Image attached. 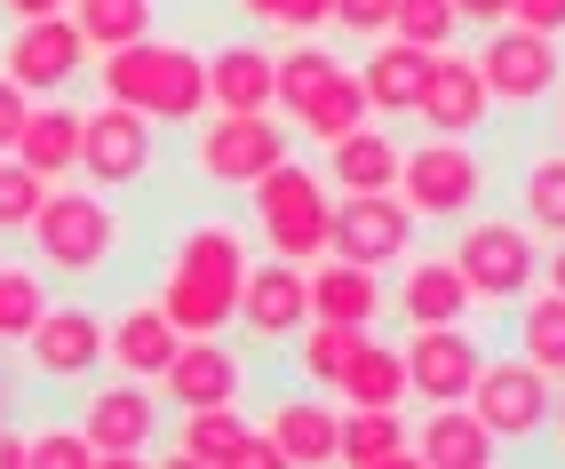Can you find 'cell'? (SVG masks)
<instances>
[{
    "label": "cell",
    "mask_w": 565,
    "mask_h": 469,
    "mask_svg": "<svg viewBox=\"0 0 565 469\" xmlns=\"http://www.w3.org/2000/svg\"><path fill=\"white\" fill-rule=\"evenodd\" d=\"M518 215L550 231V239H565V151H534L518 175Z\"/></svg>",
    "instance_id": "e575fe53"
},
{
    "label": "cell",
    "mask_w": 565,
    "mask_h": 469,
    "mask_svg": "<svg viewBox=\"0 0 565 469\" xmlns=\"http://www.w3.org/2000/svg\"><path fill=\"white\" fill-rule=\"evenodd\" d=\"M414 231H423V215H414L398 191H343L327 215V255L343 263H366V270H391L414 255Z\"/></svg>",
    "instance_id": "9c48e42d"
},
{
    "label": "cell",
    "mask_w": 565,
    "mask_h": 469,
    "mask_svg": "<svg viewBox=\"0 0 565 469\" xmlns=\"http://www.w3.org/2000/svg\"><path fill=\"white\" fill-rule=\"evenodd\" d=\"M486 72L478 56H455V49H438L430 56V81H423V104H414V120H423L430 136H478L486 128Z\"/></svg>",
    "instance_id": "ffe728a7"
},
{
    "label": "cell",
    "mask_w": 565,
    "mask_h": 469,
    "mask_svg": "<svg viewBox=\"0 0 565 469\" xmlns=\"http://www.w3.org/2000/svg\"><path fill=\"white\" fill-rule=\"evenodd\" d=\"M120 239H128V223L111 207V191H96V183L88 191L49 183L41 215H32V255H41V270H56V279H104Z\"/></svg>",
    "instance_id": "3957f363"
},
{
    "label": "cell",
    "mask_w": 565,
    "mask_h": 469,
    "mask_svg": "<svg viewBox=\"0 0 565 469\" xmlns=\"http://www.w3.org/2000/svg\"><path fill=\"white\" fill-rule=\"evenodd\" d=\"M239 9L255 17V24H271V32H319V24H334V0H239Z\"/></svg>",
    "instance_id": "60d3db41"
},
{
    "label": "cell",
    "mask_w": 565,
    "mask_h": 469,
    "mask_svg": "<svg viewBox=\"0 0 565 469\" xmlns=\"http://www.w3.org/2000/svg\"><path fill=\"white\" fill-rule=\"evenodd\" d=\"M334 390H343L351 406H406L414 398V390H406V350L359 334L351 359H343V374H334Z\"/></svg>",
    "instance_id": "f1b7e54d"
},
{
    "label": "cell",
    "mask_w": 565,
    "mask_h": 469,
    "mask_svg": "<svg viewBox=\"0 0 565 469\" xmlns=\"http://www.w3.org/2000/svg\"><path fill=\"white\" fill-rule=\"evenodd\" d=\"M414 461H423V469H486V461H502V438L470 414V398H455V406L423 414V429H414Z\"/></svg>",
    "instance_id": "603a6c76"
},
{
    "label": "cell",
    "mask_w": 565,
    "mask_h": 469,
    "mask_svg": "<svg viewBox=\"0 0 565 469\" xmlns=\"http://www.w3.org/2000/svg\"><path fill=\"white\" fill-rule=\"evenodd\" d=\"M351 342H359V327L303 319V334H295V374L319 382V390H334V374H343V359H351Z\"/></svg>",
    "instance_id": "8d00e7d4"
},
{
    "label": "cell",
    "mask_w": 565,
    "mask_h": 469,
    "mask_svg": "<svg viewBox=\"0 0 565 469\" xmlns=\"http://www.w3.org/2000/svg\"><path fill=\"white\" fill-rule=\"evenodd\" d=\"M81 120H88V111L72 104V96H32L24 128H17V160H24V168H41L49 183L81 175Z\"/></svg>",
    "instance_id": "7402d4cb"
},
{
    "label": "cell",
    "mask_w": 565,
    "mask_h": 469,
    "mask_svg": "<svg viewBox=\"0 0 565 469\" xmlns=\"http://www.w3.org/2000/svg\"><path fill=\"white\" fill-rule=\"evenodd\" d=\"M64 17L81 24V41L104 56V49H128V41H143V32H152V17H160V0H72Z\"/></svg>",
    "instance_id": "d6a6232c"
},
{
    "label": "cell",
    "mask_w": 565,
    "mask_h": 469,
    "mask_svg": "<svg viewBox=\"0 0 565 469\" xmlns=\"http://www.w3.org/2000/svg\"><path fill=\"white\" fill-rule=\"evenodd\" d=\"M247 200H255V231H263V247H271V255H287V263L327 255V215H334V200H327V175H319V168H303V160L287 151L271 175L247 183Z\"/></svg>",
    "instance_id": "5b68a950"
},
{
    "label": "cell",
    "mask_w": 565,
    "mask_h": 469,
    "mask_svg": "<svg viewBox=\"0 0 565 469\" xmlns=\"http://www.w3.org/2000/svg\"><path fill=\"white\" fill-rule=\"evenodd\" d=\"M391 310V295H383V270H366V263H319L311 270V319H334V327H374Z\"/></svg>",
    "instance_id": "cb8c5ba5"
},
{
    "label": "cell",
    "mask_w": 565,
    "mask_h": 469,
    "mask_svg": "<svg viewBox=\"0 0 565 469\" xmlns=\"http://www.w3.org/2000/svg\"><path fill=\"white\" fill-rule=\"evenodd\" d=\"M263 438H271L279 461H295V469H327L334 438H343V414H334L327 398H279L271 414H263Z\"/></svg>",
    "instance_id": "d4e9b609"
},
{
    "label": "cell",
    "mask_w": 565,
    "mask_h": 469,
    "mask_svg": "<svg viewBox=\"0 0 565 469\" xmlns=\"http://www.w3.org/2000/svg\"><path fill=\"white\" fill-rule=\"evenodd\" d=\"M430 56H438V49H414V41H391V32H383V49H366V64H359L366 104L391 111V120H414L423 81H430Z\"/></svg>",
    "instance_id": "484cf974"
},
{
    "label": "cell",
    "mask_w": 565,
    "mask_h": 469,
    "mask_svg": "<svg viewBox=\"0 0 565 469\" xmlns=\"http://www.w3.org/2000/svg\"><path fill=\"white\" fill-rule=\"evenodd\" d=\"M160 382H136V374H120V382H96L88 398H81V429H88V446H96V461H143L160 446Z\"/></svg>",
    "instance_id": "4fadbf2b"
},
{
    "label": "cell",
    "mask_w": 565,
    "mask_h": 469,
    "mask_svg": "<svg viewBox=\"0 0 565 469\" xmlns=\"http://www.w3.org/2000/svg\"><path fill=\"white\" fill-rule=\"evenodd\" d=\"M247 239L232 223H192L175 239V263L160 279V310L183 334H232L239 319V287H247Z\"/></svg>",
    "instance_id": "6da1fadb"
},
{
    "label": "cell",
    "mask_w": 565,
    "mask_h": 469,
    "mask_svg": "<svg viewBox=\"0 0 565 469\" xmlns=\"http://www.w3.org/2000/svg\"><path fill=\"white\" fill-rule=\"evenodd\" d=\"M24 359H32V382L81 390V382L104 366V319H96L88 302H49L41 327L24 334Z\"/></svg>",
    "instance_id": "9a60e30c"
},
{
    "label": "cell",
    "mask_w": 565,
    "mask_h": 469,
    "mask_svg": "<svg viewBox=\"0 0 565 469\" xmlns=\"http://www.w3.org/2000/svg\"><path fill=\"white\" fill-rule=\"evenodd\" d=\"M207 111H271V49L223 41L207 56Z\"/></svg>",
    "instance_id": "83f0119b"
},
{
    "label": "cell",
    "mask_w": 565,
    "mask_h": 469,
    "mask_svg": "<svg viewBox=\"0 0 565 469\" xmlns=\"http://www.w3.org/2000/svg\"><path fill=\"white\" fill-rule=\"evenodd\" d=\"M41 200H49V175H41V168H24L17 151H0V231H32Z\"/></svg>",
    "instance_id": "f35d334b"
},
{
    "label": "cell",
    "mask_w": 565,
    "mask_h": 469,
    "mask_svg": "<svg viewBox=\"0 0 565 469\" xmlns=\"http://www.w3.org/2000/svg\"><path fill=\"white\" fill-rule=\"evenodd\" d=\"M334 49H287V56H271V111H287V120H303L311 111V96L334 81Z\"/></svg>",
    "instance_id": "836d02e7"
},
{
    "label": "cell",
    "mask_w": 565,
    "mask_h": 469,
    "mask_svg": "<svg viewBox=\"0 0 565 469\" xmlns=\"http://www.w3.org/2000/svg\"><path fill=\"white\" fill-rule=\"evenodd\" d=\"M175 342H183V327L168 319L160 295H152V302H128L120 319L104 327V359L120 366V374H136V382H160L168 359H175Z\"/></svg>",
    "instance_id": "44dd1931"
},
{
    "label": "cell",
    "mask_w": 565,
    "mask_h": 469,
    "mask_svg": "<svg viewBox=\"0 0 565 469\" xmlns=\"http://www.w3.org/2000/svg\"><path fill=\"white\" fill-rule=\"evenodd\" d=\"M303 319H311V270L287 263V255L255 263L247 287H239V319H232V327H239L247 342H263V350H279V342L303 334Z\"/></svg>",
    "instance_id": "2e32d148"
},
{
    "label": "cell",
    "mask_w": 565,
    "mask_h": 469,
    "mask_svg": "<svg viewBox=\"0 0 565 469\" xmlns=\"http://www.w3.org/2000/svg\"><path fill=\"white\" fill-rule=\"evenodd\" d=\"M406 390L423 406H455V398H470V382H478V366H486V342L455 319V327H414L406 342Z\"/></svg>",
    "instance_id": "e0dca14e"
},
{
    "label": "cell",
    "mask_w": 565,
    "mask_h": 469,
    "mask_svg": "<svg viewBox=\"0 0 565 469\" xmlns=\"http://www.w3.org/2000/svg\"><path fill=\"white\" fill-rule=\"evenodd\" d=\"M160 390H168L175 414L183 406H232V398H247V359L223 334H183L168 374H160Z\"/></svg>",
    "instance_id": "ac0fdd59"
},
{
    "label": "cell",
    "mask_w": 565,
    "mask_h": 469,
    "mask_svg": "<svg viewBox=\"0 0 565 469\" xmlns=\"http://www.w3.org/2000/svg\"><path fill=\"white\" fill-rule=\"evenodd\" d=\"M398 160H406V151L374 128V120L351 128L343 143H327V175L343 183V191H398Z\"/></svg>",
    "instance_id": "f546056e"
},
{
    "label": "cell",
    "mask_w": 565,
    "mask_h": 469,
    "mask_svg": "<svg viewBox=\"0 0 565 469\" xmlns=\"http://www.w3.org/2000/svg\"><path fill=\"white\" fill-rule=\"evenodd\" d=\"M455 263L486 310H510L518 295L542 287V239L525 215H462V239H455Z\"/></svg>",
    "instance_id": "277c9868"
},
{
    "label": "cell",
    "mask_w": 565,
    "mask_h": 469,
    "mask_svg": "<svg viewBox=\"0 0 565 469\" xmlns=\"http://www.w3.org/2000/svg\"><path fill=\"white\" fill-rule=\"evenodd\" d=\"M152 160H160V136L152 120H143L136 104H96L88 120H81V175L96 191H136V183H152Z\"/></svg>",
    "instance_id": "8fae6325"
},
{
    "label": "cell",
    "mask_w": 565,
    "mask_h": 469,
    "mask_svg": "<svg viewBox=\"0 0 565 469\" xmlns=\"http://www.w3.org/2000/svg\"><path fill=\"white\" fill-rule=\"evenodd\" d=\"M510 24H525V32H550V41H565V0H510Z\"/></svg>",
    "instance_id": "7bdbcfd3"
},
{
    "label": "cell",
    "mask_w": 565,
    "mask_h": 469,
    "mask_svg": "<svg viewBox=\"0 0 565 469\" xmlns=\"http://www.w3.org/2000/svg\"><path fill=\"white\" fill-rule=\"evenodd\" d=\"M550 287H557V295H565V239H557V247H550Z\"/></svg>",
    "instance_id": "7dc6e473"
},
{
    "label": "cell",
    "mask_w": 565,
    "mask_h": 469,
    "mask_svg": "<svg viewBox=\"0 0 565 469\" xmlns=\"http://www.w3.org/2000/svg\"><path fill=\"white\" fill-rule=\"evenodd\" d=\"M49 279L32 263H0V342H24L32 327H41V310H49Z\"/></svg>",
    "instance_id": "d590c367"
},
{
    "label": "cell",
    "mask_w": 565,
    "mask_h": 469,
    "mask_svg": "<svg viewBox=\"0 0 565 469\" xmlns=\"http://www.w3.org/2000/svg\"><path fill=\"white\" fill-rule=\"evenodd\" d=\"M24 111H32V96L0 72V151H17V128H24Z\"/></svg>",
    "instance_id": "ee69618b"
},
{
    "label": "cell",
    "mask_w": 565,
    "mask_h": 469,
    "mask_svg": "<svg viewBox=\"0 0 565 469\" xmlns=\"http://www.w3.org/2000/svg\"><path fill=\"white\" fill-rule=\"evenodd\" d=\"M550 398H557V382L534 359H518V350H486V366L470 382V414L502 438V454L550 438Z\"/></svg>",
    "instance_id": "8992f818"
},
{
    "label": "cell",
    "mask_w": 565,
    "mask_h": 469,
    "mask_svg": "<svg viewBox=\"0 0 565 469\" xmlns=\"http://www.w3.org/2000/svg\"><path fill=\"white\" fill-rule=\"evenodd\" d=\"M391 9H398V0H334V24H343L351 41H383V32H391Z\"/></svg>",
    "instance_id": "b9f144b4"
},
{
    "label": "cell",
    "mask_w": 565,
    "mask_h": 469,
    "mask_svg": "<svg viewBox=\"0 0 565 469\" xmlns=\"http://www.w3.org/2000/svg\"><path fill=\"white\" fill-rule=\"evenodd\" d=\"M550 429H557V446H565V382H557V398H550Z\"/></svg>",
    "instance_id": "c3c4849f"
},
{
    "label": "cell",
    "mask_w": 565,
    "mask_h": 469,
    "mask_svg": "<svg viewBox=\"0 0 565 469\" xmlns=\"http://www.w3.org/2000/svg\"><path fill=\"white\" fill-rule=\"evenodd\" d=\"M391 310L406 327H455V319L478 310V295H470L455 255H406L398 263V287H391Z\"/></svg>",
    "instance_id": "d6986e66"
},
{
    "label": "cell",
    "mask_w": 565,
    "mask_h": 469,
    "mask_svg": "<svg viewBox=\"0 0 565 469\" xmlns=\"http://www.w3.org/2000/svg\"><path fill=\"white\" fill-rule=\"evenodd\" d=\"M334 461L351 469H414V429L398 406H351L343 438H334Z\"/></svg>",
    "instance_id": "4316f807"
},
{
    "label": "cell",
    "mask_w": 565,
    "mask_h": 469,
    "mask_svg": "<svg viewBox=\"0 0 565 469\" xmlns=\"http://www.w3.org/2000/svg\"><path fill=\"white\" fill-rule=\"evenodd\" d=\"M557 136H565V81H557Z\"/></svg>",
    "instance_id": "f907efd6"
},
{
    "label": "cell",
    "mask_w": 565,
    "mask_h": 469,
    "mask_svg": "<svg viewBox=\"0 0 565 469\" xmlns=\"http://www.w3.org/2000/svg\"><path fill=\"white\" fill-rule=\"evenodd\" d=\"M9 406H17V382H9V374H0V422H9Z\"/></svg>",
    "instance_id": "681fc988"
},
{
    "label": "cell",
    "mask_w": 565,
    "mask_h": 469,
    "mask_svg": "<svg viewBox=\"0 0 565 469\" xmlns=\"http://www.w3.org/2000/svg\"><path fill=\"white\" fill-rule=\"evenodd\" d=\"M9 17H56V9H72V0H0Z\"/></svg>",
    "instance_id": "bcb514c9"
},
{
    "label": "cell",
    "mask_w": 565,
    "mask_h": 469,
    "mask_svg": "<svg viewBox=\"0 0 565 469\" xmlns=\"http://www.w3.org/2000/svg\"><path fill=\"white\" fill-rule=\"evenodd\" d=\"M478 72H486V96L525 111V104H542L557 81H565V56L550 32H525V24H494L486 32V49H478Z\"/></svg>",
    "instance_id": "5bb4252c"
},
{
    "label": "cell",
    "mask_w": 565,
    "mask_h": 469,
    "mask_svg": "<svg viewBox=\"0 0 565 469\" xmlns=\"http://www.w3.org/2000/svg\"><path fill=\"white\" fill-rule=\"evenodd\" d=\"M518 359H534L550 382H565V295L542 287V295H518Z\"/></svg>",
    "instance_id": "4dcf8cb0"
},
{
    "label": "cell",
    "mask_w": 565,
    "mask_h": 469,
    "mask_svg": "<svg viewBox=\"0 0 565 469\" xmlns=\"http://www.w3.org/2000/svg\"><path fill=\"white\" fill-rule=\"evenodd\" d=\"M455 17L478 24V32H494V24H510V0H455Z\"/></svg>",
    "instance_id": "f6af8a7d"
},
{
    "label": "cell",
    "mask_w": 565,
    "mask_h": 469,
    "mask_svg": "<svg viewBox=\"0 0 565 469\" xmlns=\"http://www.w3.org/2000/svg\"><path fill=\"white\" fill-rule=\"evenodd\" d=\"M168 454H175L183 469H287L279 446L263 438V422L239 414V398H232V406H183Z\"/></svg>",
    "instance_id": "7c38bea8"
},
{
    "label": "cell",
    "mask_w": 565,
    "mask_h": 469,
    "mask_svg": "<svg viewBox=\"0 0 565 469\" xmlns=\"http://www.w3.org/2000/svg\"><path fill=\"white\" fill-rule=\"evenodd\" d=\"M88 64H96V49L81 41V24H72L64 9L56 17H17L9 49H0V72H9L24 96H72Z\"/></svg>",
    "instance_id": "30bf717a"
},
{
    "label": "cell",
    "mask_w": 565,
    "mask_h": 469,
    "mask_svg": "<svg viewBox=\"0 0 565 469\" xmlns=\"http://www.w3.org/2000/svg\"><path fill=\"white\" fill-rule=\"evenodd\" d=\"M398 200L423 223H462L486 200V160L470 151V136H423L398 160Z\"/></svg>",
    "instance_id": "52a82bcc"
},
{
    "label": "cell",
    "mask_w": 565,
    "mask_h": 469,
    "mask_svg": "<svg viewBox=\"0 0 565 469\" xmlns=\"http://www.w3.org/2000/svg\"><path fill=\"white\" fill-rule=\"evenodd\" d=\"M366 120H374L366 81H359V72H334V81L311 96V111L295 120V136H311V143L327 151V143H343V136H351V128H366Z\"/></svg>",
    "instance_id": "1f68e13d"
},
{
    "label": "cell",
    "mask_w": 565,
    "mask_h": 469,
    "mask_svg": "<svg viewBox=\"0 0 565 469\" xmlns=\"http://www.w3.org/2000/svg\"><path fill=\"white\" fill-rule=\"evenodd\" d=\"M104 72V96L111 104H136L152 128H192L207 120V56L183 49V41H128V49H104L96 56Z\"/></svg>",
    "instance_id": "7a4b0ae2"
},
{
    "label": "cell",
    "mask_w": 565,
    "mask_h": 469,
    "mask_svg": "<svg viewBox=\"0 0 565 469\" xmlns=\"http://www.w3.org/2000/svg\"><path fill=\"white\" fill-rule=\"evenodd\" d=\"M287 151H295L287 120H271V111H215V120L200 128V143H192V168L215 191H247L255 175H271Z\"/></svg>",
    "instance_id": "ba28073f"
},
{
    "label": "cell",
    "mask_w": 565,
    "mask_h": 469,
    "mask_svg": "<svg viewBox=\"0 0 565 469\" xmlns=\"http://www.w3.org/2000/svg\"><path fill=\"white\" fill-rule=\"evenodd\" d=\"M455 32H462L455 0H398V9H391V41H414V49H455Z\"/></svg>",
    "instance_id": "74e56055"
},
{
    "label": "cell",
    "mask_w": 565,
    "mask_h": 469,
    "mask_svg": "<svg viewBox=\"0 0 565 469\" xmlns=\"http://www.w3.org/2000/svg\"><path fill=\"white\" fill-rule=\"evenodd\" d=\"M96 446H88V429L81 422H41L32 429V469H88Z\"/></svg>",
    "instance_id": "ab89813d"
}]
</instances>
